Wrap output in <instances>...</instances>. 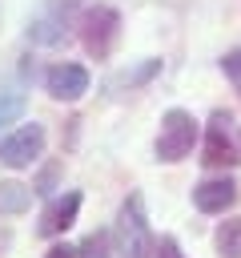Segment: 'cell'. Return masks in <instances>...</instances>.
I'll return each instance as SVG.
<instances>
[{"label":"cell","instance_id":"obj_14","mask_svg":"<svg viewBox=\"0 0 241 258\" xmlns=\"http://www.w3.org/2000/svg\"><path fill=\"white\" fill-rule=\"evenodd\" d=\"M157 73H161V60H145V64H137V69H125L112 85H129V89H133V85H145V81L157 77Z\"/></svg>","mask_w":241,"mask_h":258},{"label":"cell","instance_id":"obj_1","mask_svg":"<svg viewBox=\"0 0 241 258\" xmlns=\"http://www.w3.org/2000/svg\"><path fill=\"white\" fill-rule=\"evenodd\" d=\"M116 238H120V254L125 258H153V234H149V214H145V198L129 194L120 202L116 214Z\"/></svg>","mask_w":241,"mask_h":258},{"label":"cell","instance_id":"obj_7","mask_svg":"<svg viewBox=\"0 0 241 258\" xmlns=\"http://www.w3.org/2000/svg\"><path fill=\"white\" fill-rule=\"evenodd\" d=\"M193 206L201 214H225L237 206V181L233 177H205L201 185H193Z\"/></svg>","mask_w":241,"mask_h":258},{"label":"cell","instance_id":"obj_10","mask_svg":"<svg viewBox=\"0 0 241 258\" xmlns=\"http://www.w3.org/2000/svg\"><path fill=\"white\" fill-rule=\"evenodd\" d=\"M36 185H20V181H0V214H24L32 206Z\"/></svg>","mask_w":241,"mask_h":258},{"label":"cell","instance_id":"obj_13","mask_svg":"<svg viewBox=\"0 0 241 258\" xmlns=\"http://www.w3.org/2000/svg\"><path fill=\"white\" fill-rule=\"evenodd\" d=\"M24 109H28V97H24V93H0V125L20 121Z\"/></svg>","mask_w":241,"mask_h":258},{"label":"cell","instance_id":"obj_11","mask_svg":"<svg viewBox=\"0 0 241 258\" xmlns=\"http://www.w3.org/2000/svg\"><path fill=\"white\" fill-rule=\"evenodd\" d=\"M213 242H217V254L221 258H241V218L221 222L217 234H213Z\"/></svg>","mask_w":241,"mask_h":258},{"label":"cell","instance_id":"obj_4","mask_svg":"<svg viewBox=\"0 0 241 258\" xmlns=\"http://www.w3.org/2000/svg\"><path fill=\"white\" fill-rule=\"evenodd\" d=\"M40 149H44V125L32 121V125H20L16 133H8L0 141V161L8 169H24V165H32L40 157Z\"/></svg>","mask_w":241,"mask_h":258},{"label":"cell","instance_id":"obj_2","mask_svg":"<svg viewBox=\"0 0 241 258\" xmlns=\"http://www.w3.org/2000/svg\"><path fill=\"white\" fill-rule=\"evenodd\" d=\"M197 141V117L189 109H169L161 117V133H157V161H181L193 153Z\"/></svg>","mask_w":241,"mask_h":258},{"label":"cell","instance_id":"obj_15","mask_svg":"<svg viewBox=\"0 0 241 258\" xmlns=\"http://www.w3.org/2000/svg\"><path fill=\"white\" fill-rule=\"evenodd\" d=\"M153 258H185V254H181L177 238H169V234H165V238H161V242L153 246Z\"/></svg>","mask_w":241,"mask_h":258},{"label":"cell","instance_id":"obj_12","mask_svg":"<svg viewBox=\"0 0 241 258\" xmlns=\"http://www.w3.org/2000/svg\"><path fill=\"white\" fill-rule=\"evenodd\" d=\"M76 250H80V258H112V238H108V230H92L80 238Z\"/></svg>","mask_w":241,"mask_h":258},{"label":"cell","instance_id":"obj_3","mask_svg":"<svg viewBox=\"0 0 241 258\" xmlns=\"http://www.w3.org/2000/svg\"><path fill=\"white\" fill-rule=\"evenodd\" d=\"M80 40H84L88 56L104 60V56L112 52V44L120 40V16H116V8H108V4L88 8V12L80 16Z\"/></svg>","mask_w":241,"mask_h":258},{"label":"cell","instance_id":"obj_5","mask_svg":"<svg viewBox=\"0 0 241 258\" xmlns=\"http://www.w3.org/2000/svg\"><path fill=\"white\" fill-rule=\"evenodd\" d=\"M44 89L56 101H80L88 93V69L84 64H72V60H60V64H52L44 73Z\"/></svg>","mask_w":241,"mask_h":258},{"label":"cell","instance_id":"obj_17","mask_svg":"<svg viewBox=\"0 0 241 258\" xmlns=\"http://www.w3.org/2000/svg\"><path fill=\"white\" fill-rule=\"evenodd\" d=\"M44 258H80V250H72V246H64V242H56V246H48V254Z\"/></svg>","mask_w":241,"mask_h":258},{"label":"cell","instance_id":"obj_9","mask_svg":"<svg viewBox=\"0 0 241 258\" xmlns=\"http://www.w3.org/2000/svg\"><path fill=\"white\" fill-rule=\"evenodd\" d=\"M64 36H68V20H64V16H56L52 8H44L40 16H32V20H28V40H32V44L52 48V44H64Z\"/></svg>","mask_w":241,"mask_h":258},{"label":"cell","instance_id":"obj_8","mask_svg":"<svg viewBox=\"0 0 241 258\" xmlns=\"http://www.w3.org/2000/svg\"><path fill=\"white\" fill-rule=\"evenodd\" d=\"M76 210H80V194L76 189H68V194H60V198H52L48 206H44V214H40V234L44 238H56V234H64L72 222H76Z\"/></svg>","mask_w":241,"mask_h":258},{"label":"cell","instance_id":"obj_16","mask_svg":"<svg viewBox=\"0 0 241 258\" xmlns=\"http://www.w3.org/2000/svg\"><path fill=\"white\" fill-rule=\"evenodd\" d=\"M221 69H225L229 77H241V48L229 52V56H221Z\"/></svg>","mask_w":241,"mask_h":258},{"label":"cell","instance_id":"obj_6","mask_svg":"<svg viewBox=\"0 0 241 258\" xmlns=\"http://www.w3.org/2000/svg\"><path fill=\"white\" fill-rule=\"evenodd\" d=\"M201 161L213 165V169H221V165H237V145H233V133H229V117H225V113H213V117H209Z\"/></svg>","mask_w":241,"mask_h":258}]
</instances>
